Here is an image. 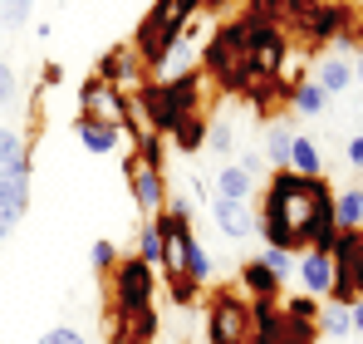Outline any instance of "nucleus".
<instances>
[{
	"instance_id": "obj_35",
	"label": "nucleus",
	"mask_w": 363,
	"mask_h": 344,
	"mask_svg": "<svg viewBox=\"0 0 363 344\" xmlns=\"http://www.w3.org/2000/svg\"><path fill=\"white\" fill-rule=\"evenodd\" d=\"M349 163L363 168V133H359V138H349Z\"/></svg>"
},
{
	"instance_id": "obj_14",
	"label": "nucleus",
	"mask_w": 363,
	"mask_h": 344,
	"mask_svg": "<svg viewBox=\"0 0 363 344\" xmlns=\"http://www.w3.org/2000/svg\"><path fill=\"white\" fill-rule=\"evenodd\" d=\"M300 281H304V295H329L334 290V251H304L300 256Z\"/></svg>"
},
{
	"instance_id": "obj_36",
	"label": "nucleus",
	"mask_w": 363,
	"mask_h": 344,
	"mask_svg": "<svg viewBox=\"0 0 363 344\" xmlns=\"http://www.w3.org/2000/svg\"><path fill=\"white\" fill-rule=\"evenodd\" d=\"M236 0H201V15H221V10H231Z\"/></svg>"
},
{
	"instance_id": "obj_37",
	"label": "nucleus",
	"mask_w": 363,
	"mask_h": 344,
	"mask_svg": "<svg viewBox=\"0 0 363 344\" xmlns=\"http://www.w3.org/2000/svg\"><path fill=\"white\" fill-rule=\"evenodd\" d=\"M349 320H354V330H359V335H363V295H359V300H354V305H349Z\"/></svg>"
},
{
	"instance_id": "obj_8",
	"label": "nucleus",
	"mask_w": 363,
	"mask_h": 344,
	"mask_svg": "<svg viewBox=\"0 0 363 344\" xmlns=\"http://www.w3.org/2000/svg\"><path fill=\"white\" fill-rule=\"evenodd\" d=\"M206 344H250V300L241 290H211L206 305Z\"/></svg>"
},
{
	"instance_id": "obj_32",
	"label": "nucleus",
	"mask_w": 363,
	"mask_h": 344,
	"mask_svg": "<svg viewBox=\"0 0 363 344\" xmlns=\"http://www.w3.org/2000/svg\"><path fill=\"white\" fill-rule=\"evenodd\" d=\"M206 143H211L216 153H226V148H231V123H211V128H206Z\"/></svg>"
},
{
	"instance_id": "obj_10",
	"label": "nucleus",
	"mask_w": 363,
	"mask_h": 344,
	"mask_svg": "<svg viewBox=\"0 0 363 344\" xmlns=\"http://www.w3.org/2000/svg\"><path fill=\"white\" fill-rule=\"evenodd\" d=\"M123 177H128V187H133V202H138V212L157 217V212L167 207V172H162V168L143 163L138 153H128V163H123Z\"/></svg>"
},
{
	"instance_id": "obj_12",
	"label": "nucleus",
	"mask_w": 363,
	"mask_h": 344,
	"mask_svg": "<svg viewBox=\"0 0 363 344\" xmlns=\"http://www.w3.org/2000/svg\"><path fill=\"white\" fill-rule=\"evenodd\" d=\"M314 5H319V0H250V5H245V15L280 25V30L295 40V35H300V25L309 20V10H314Z\"/></svg>"
},
{
	"instance_id": "obj_26",
	"label": "nucleus",
	"mask_w": 363,
	"mask_h": 344,
	"mask_svg": "<svg viewBox=\"0 0 363 344\" xmlns=\"http://www.w3.org/2000/svg\"><path fill=\"white\" fill-rule=\"evenodd\" d=\"M133 256H143L147 266H162V231H157V222H147L138 231V251Z\"/></svg>"
},
{
	"instance_id": "obj_18",
	"label": "nucleus",
	"mask_w": 363,
	"mask_h": 344,
	"mask_svg": "<svg viewBox=\"0 0 363 344\" xmlns=\"http://www.w3.org/2000/svg\"><path fill=\"white\" fill-rule=\"evenodd\" d=\"M314 84L324 89V94H344L349 84H354V64L344 55H329L324 64H319V74H314Z\"/></svg>"
},
{
	"instance_id": "obj_16",
	"label": "nucleus",
	"mask_w": 363,
	"mask_h": 344,
	"mask_svg": "<svg viewBox=\"0 0 363 344\" xmlns=\"http://www.w3.org/2000/svg\"><path fill=\"white\" fill-rule=\"evenodd\" d=\"M74 133H79V143L89 148V153H113L123 138L118 123H99V118H84L79 114V123H74Z\"/></svg>"
},
{
	"instance_id": "obj_29",
	"label": "nucleus",
	"mask_w": 363,
	"mask_h": 344,
	"mask_svg": "<svg viewBox=\"0 0 363 344\" xmlns=\"http://www.w3.org/2000/svg\"><path fill=\"white\" fill-rule=\"evenodd\" d=\"M290 315H304V320H319V300L314 295H290V300H280Z\"/></svg>"
},
{
	"instance_id": "obj_1",
	"label": "nucleus",
	"mask_w": 363,
	"mask_h": 344,
	"mask_svg": "<svg viewBox=\"0 0 363 344\" xmlns=\"http://www.w3.org/2000/svg\"><path fill=\"white\" fill-rule=\"evenodd\" d=\"M260 236L280 251H334V192L324 177H300L290 168H275L260 197Z\"/></svg>"
},
{
	"instance_id": "obj_21",
	"label": "nucleus",
	"mask_w": 363,
	"mask_h": 344,
	"mask_svg": "<svg viewBox=\"0 0 363 344\" xmlns=\"http://www.w3.org/2000/svg\"><path fill=\"white\" fill-rule=\"evenodd\" d=\"M206 128H211V123H206V114H191V118H182L177 128H172V143H177L182 153H196V148L206 143Z\"/></svg>"
},
{
	"instance_id": "obj_34",
	"label": "nucleus",
	"mask_w": 363,
	"mask_h": 344,
	"mask_svg": "<svg viewBox=\"0 0 363 344\" xmlns=\"http://www.w3.org/2000/svg\"><path fill=\"white\" fill-rule=\"evenodd\" d=\"M60 79H64V69H60V64H45V69H40V89H55Z\"/></svg>"
},
{
	"instance_id": "obj_22",
	"label": "nucleus",
	"mask_w": 363,
	"mask_h": 344,
	"mask_svg": "<svg viewBox=\"0 0 363 344\" xmlns=\"http://www.w3.org/2000/svg\"><path fill=\"white\" fill-rule=\"evenodd\" d=\"M290 148H295V133H290V123H270L265 153H270V163H275V168H290Z\"/></svg>"
},
{
	"instance_id": "obj_9",
	"label": "nucleus",
	"mask_w": 363,
	"mask_h": 344,
	"mask_svg": "<svg viewBox=\"0 0 363 344\" xmlns=\"http://www.w3.org/2000/svg\"><path fill=\"white\" fill-rule=\"evenodd\" d=\"M363 295V231H339L334 236V290L329 305H354Z\"/></svg>"
},
{
	"instance_id": "obj_15",
	"label": "nucleus",
	"mask_w": 363,
	"mask_h": 344,
	"mask_svg": "<svg viewBox=\"0 0 363 344\" xmlns=\"http://www.w3.org/2000/svg\"><path fill=\"white\" fill-rule=\"evenodd\" d=\"M162 30H172V35H186V25L201 15V0H152V10H147Z\"/></svg>"
},
{
	"instance_id": "obj_6",
	"label": "nucleus",
	"mask_w": 363,
	"mask_h": 344,
	"mask_svg": "<svg viewBox=\"0 0 363 344\" xmlns=\"http://www.w3.org/2000/svg\"><path fill=\"white\" fill-rule=\"evenodd\" d=\"M236 30H241L255 84H280L285 79V59H290V35L280 25H270V20H255V15H241Z\"/></svg>"
},
{
	"instance_id": "obj_17",
	"label": "nucleus",
	"mask_w": 363,
	"mask_h": 344,
	"mask_svg": "<svg viewBox=\"0 0 363 344\" xmlns=\"http://www.w3.org/2000/svg\"><path fill=\"white\" fill-rule=\"evenodd\" d=\"M241 286L250 300H280V276L265 261H245L241 266Z\"/></svg>"
},
{
	"instance_id": "obj_7",
	"label": "nucleus",
	"mask_w": 363,
	"mask_h": 344,
	"mask_svg": "<svg viewBox=\"0 0 363 344\" xmlns=\"http://www.w3.org/2000/svg\"><path fill=\"white\" fill-rule=\"evenodd\" d=\"M157 290V266H147L143 256H118L113 276H108V320H123L133 310H147Z\"/></svg>"
},
{
	"instance_id": "obj_5",
	"label": "nucleus",
	"mask_w": 363,
	"mask_h": 344,
	"mask_svg": "<svg viewBox=\"0 0 363 344\" xmlns=\"http://www.w3.org/2000/svg\"><path fill=\"white\" fill-rule=\"evenodd\" d=\"M201 64H206V74H211V84H216L221 94H241V99H250V94L260 89L255 74H250V59H245V45H241L236 20H226V25L206 40Z\"/></svg>"
},
{
	"instance_id": "obj_20",
	"label": "nucleus",
	"mask_w": 363,
	"mask_h": 344,
	"mask_svg": "<svg viewBox=\"0 0 363 344\" xmlns=\"http://www.w3.org/2000/svg\"><path fill=\"white\" fill-rule=\"evenodd\" d=\"M250 187H255V177H250V168H241V163L221 168V177H216V197H236V202H245Z\"/></svg>"
},
{
	"instance_id": "obj_13",
	"label": "nucleus",
	"mask_w": 363,
	"mask_h": 344,
	"mask_svg": "<svg viewBox=\"0 0 363 344\" xmlns=\"http://www.w3.org/2000/svg\"><path fill=\"white\" fill-rule=\"evenodd\" d=\"M211 217H216V227L226 231V236H250V231H260V207H250V197H245V202L216 197V202H211Z\"/></svg>"
},
{
	"instance_id": "obj_11",
	"label": "nucleus",
	"mask_w": 363,
	"mask_h": 344,
	"mask_svg": "<svg viewBox=\"0 0 363 344\" xmlns=\"http://www.w3.org/2000/svg\"><path fill=\"white\" fill-rule=\"evenodd\" d=\"M99 79H104V84H113L118 94H138V89L147 84V69L138 64L133 45H118V50H108V55H104V64H99Z\"/></svg>"
},
{
	"instance_id": "obj_25",
	"label": "nucleus",
	"mask_w": 363,
	"mask_h": 344,
	"mask_svg": "<svg viewBox=\"0 0 363 344\" xmlns=\"http://www.w3.org/2000/svg\"><path fill=\"white\" fill-rule=\"evenodd\" d=\"M319 335H329V340H344V335H354V320H349V310H344V305H329V310L319 315Z\"/></svg>"
},
{
	"instance_id": "obj_31",
	"label": "nucleus",
	"mask_w": 363,
	"mask_h": 344,
	"mask_svg": "<svg viewBox=\"0 0 363 344\" xmlns=\"http://www.w3.org/2000/svg\"><path fill=\"white\" fill-rule=\"evenodd\" d=\"M40 344H84V335H79V330H69V325H60V330H45Z\"/></svg>"
},
{
	"instance_id": "obj_19",
	"label": "nucleus",
	"mask_w": 363,
	"mask_h": 344,
	"mask_svg": "<svg viewBox=\"0 0 363 344\" xmlns=\"http://www.w3.org/2000/svg\"><path fill=\"white\" fill-rule=\"evenodd\" d=\"M334 222H339V231H363V187L334 197Z\"/></svg>"
},
{
	"instance_id": "obj_38",
	"label": "nucleus",
	"mask_w": 363,
	"mask_h": 344,
	"mask_svg": "<svg viewBox=\"0 0 363 344\" xmlns=\"http://www.w3.org/2000/svg\"><path fill=\"white\" fill-rule=\"evenodd\" d=\"M354 74H359V79H363V55H359V64H354Z\"/></svg>"
},
{
	"instance_id": "obj_27",
	"label": "nucleus",
	"mask_w": 363,
	"mask_h": 344,
	"mask_svg": "<svg viewBox=\"0 0 363 344\" xmlns=\"http://www.w3.org/2000/svg\"><path fill=\"white\" fill-rule=\"evenodd\" d=\"M30 10H35V0H0V25H5V30H10V25H25Z\"/></svg>"
},
{
	"instance_id": "obj_28",
	"label": "nucleus",
	"mask_w": 363,
	"mask_h": 344,
	"mask_svg": "<svg viewBox=\"0 0 363 344\" xmlns=\"http://www.w3.org/2000/svg\"><path fill=\"white\" fill-rule=\"evenodd\" d=\"M113 266H118V251H113V241H94V271L113 276Z\"/></svg>"
},
{
	"instance_id": "obj_30",
	"label": "nucleus",
	"mask_w": 363,
	"mask_h": 344,
	"mask_svg": "<svg viewBox=\"0 0 363 344\" xmlns=\"http://www.w3.org/2000/svg\"><path fill=\"white\" fill-rule=\"evenodd\" d=\"M260 261H265V266H270V271H275V276H280V281H285V276H290V251H280V246H270V251H265V256H260Z\"/></svg>"
},
{
	"instance_id": "obj_4",
	"label": "nucleus",
	"mask_w": 363,
	"mask_h": 344,
	"mask_svg": "<svg viewBox=\"0 0 363 344\" xmlns=\"http://www.w3.org/2000/svg\"><path fill=\"white\" fill-rule=\"evenodd\" d=\"M30 212V138L0 128V241Z\"/></svg>"
},
{
	"instance_id": "obj_33",
	"label": "nucleus",
	"mask_w": 363,
	"mask_h": 344,
	"mask_svg": "<svg viewBox=\"0 0 363 344\" xmlns=\"http://www.w3.org/2000/svg\"><path fill=\"white\" fill-rule=\"evenodd\" d=\"M10 99H15V69H10V64H0V109H5Z\"/></svg>"
},
{
	"instance_id": "obj_23",
	"label": "nucleus",
	"mask_w": 363,
	"mask_h": 344,
	"mask_svg": "<svg viewBox=\"0 0 363 344\" xmlns=\"http://www.w3.org/2000/svg\"><path fill=\"white\" fill-rule=\"evenodd\" d=\"M290 172H300V177H319V172H324L319 148H314L309 138H295V148H290Z\"/></svg>"
},
{
	"instance_id": "obj_3",
	"label": "nucleus",
	"mask_w": 363,
	"mask_h": 344,
	"mask_svg": "<svg viewBox=\"0 0 363 344\" xmlns=\"http://www.w3.org/2000/svg\"><path fill=\"white\" fill-rule=\"evenodd\" d=\"M152 222H157V231H162V276H186L191 286L201 290L206 276H211V261H206L196 231H191V222H186V202H172V207L157 212Z\"/></svg>"
},
{
	"instance_id": "obj_2",
	"label": "nucleus",
	"mask_w": 363,
	"mask_h": 344,
	"mask_svg": "<svg viewBox=\"0 0 363 344\" xmlns=\"http://www.w3.org/2000/svg\"><path fill=\"white\" fill-rule=\"evenodd\" d=\"M138 99H143L147 128L157 138H172V128H177L182 118L201 114V74L186 69V74H172V79H147L138 89Z\"/></svg>"
},
{
	"instance_id": "obj_24",
	"label": "nucleus",
	"mask_w": 363,
	"mask_h": 344,
	"mask_svg": "<svg viewBox=\"0 0 363 344\" xmlns=\"http://www.w3.org/2000/svg\"><path fill=\"white\" fill-rule=\"evenodd\" d=\"M290 104H295L300 114H324L329 94H324V89H319L314 79H300V84H295V99H290Z\"/></svg>"
}]
</instances>
